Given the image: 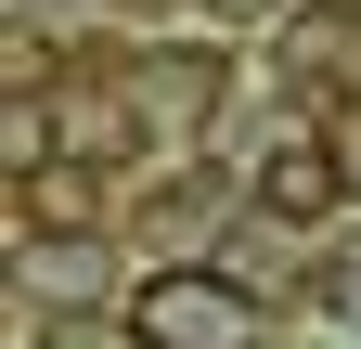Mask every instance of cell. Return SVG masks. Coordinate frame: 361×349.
<instances>
[{
	"label": "cell",
	"instance_id": "cell-8",
	"mask_svg": "<svg viewBox=\"0 0 361 349\" xmlns=\"http://www.w3.org/2000/svg\"><path fill=\"white\" fill-rule=\"evenodd\" d=\"M336 13H361V0H336Z\"/></svg>",
	"mask_w": 361,
	"mask_h": 349
},
{
	"label": "cell",
	"instance_id": "cell-4",
	"mask_svg": "<svg viewBox=\"0 0 361 349\" xmlns=\"http://www.w3.org/2000/svg\"><path fill=\"white\" fill-rule=\"evenodd\" d=\"M0 168H13V182H39V168H52V104L0 91Z\"/></svg>",
	"mask_w": 361,
	"mask_h": 349
},
{
	"label": "cell",
	"instance_id": "cell-5",
	"mask_svg": "<svg viewBox=\"0 0 361 349\" xmlns=\"http://www.w3.org/2000/svg\"><path fill=\"white\" fill-rule=\"evenodd\" d=\"M39 349H142V336H129V311H116V324H104V311H65Z\"/></svg>",
	"mask_w": 361,
	"mask_h": 349
},
{
	"label": "cell",
	"instance_id": "cell-6",
	"mask_svg": "<svg viewBox=\"0 0 361 349\" xmlns=\"http://www.w3.org/2000/svg\"><path fill=\"white\" fill-rule=\"evenodd\" d=\"M323 143H336V182H348V194H361V91H348V104H336V117H323Z\"/></svg>",
	"mask_w": 361,
	"mask_h": 349
},
{
	"label": "cell",
	"instance_id": "cell-1",
	"mask_svg": "<svg viewBox=\"0 0 361 349\" xmlns=\"http://www.w3.org/2000/svg\"><path fill=\"white\" fill-rule=\"evenodd\" d=\"M129 336L142 349H258V297L233 272H207V259H168V272H142V297H129Z\"/></svg>",
	"mask_w": 361,
	"mask_h": 349
},
{
	"label": "cell",
	"instance_id": "cell-3",
	"mask_svg": "<svg viewBox=\"0 0 361 349\" xmlns=\"http://www.w3.org/2000/svg\"><path fill=\"white\" fill-rule=\"evenodd\" d=\"M26 285H52V324H65V311H104V297H90V285H104V246H90V233L26 246Z\"/></svg>",
	"mask_w": 361,
	"mask_h": 349
},
{
	"label": "cell",
	"instance_id": "cell-7",
	"mask_svg": "<svg viewBox=\"0 0 361 349\" xmlns=\"http://www.w3.org/2000/svg\"><path fill=\"white\" fill-rule=\"evenodd\" d=\"M207 13H245V26H258V13H284V0H207Z\"/></svg>",
	"mask_w": 361,
	"mask_h": 349
},
{
	"label": "cell",
	"instance_id": "cell-2",
	"mask_svg": "<svg viewBox=\"0 0 361 349\" xmlns=\"http://www.w3.org/2000/svg\"><path fill=\"white\" fill-rule=\"evenodd\" d=\"M258 207H271V220H323V207H348V182H336V143H323V129H284V143L258 155Z\"/></svg>",
	"mask_w": 361,
	"mask_h": 349
}]
</instances>
